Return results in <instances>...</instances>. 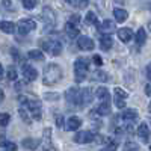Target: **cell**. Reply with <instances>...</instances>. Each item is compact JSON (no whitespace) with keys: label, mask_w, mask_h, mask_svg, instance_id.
Masks as SVG:
<instances>
[{"label":"cell","mask_w":151,"mask_h":151,"mask_svg":"<svg viewBox=\"0 0 151 151\" xmlns=\"http://www.w3.org/2000/svg\"><path fill=\"white\" fill-rule=\"evenodd\" d=\"M122 151H141V148H139V145H137L136 142L129 141V142H125V144H124Z\"/></svg>","instance_id":"obj_32"},{"label":"cell","mask_w":151,"mask_h":151,"mask_svg":"<svg viewBox=\"0 0 151 151\" xmlns=\"http://www.w3.org/2000/svg\"><path fill=\"white\" fill-rule=\"evenodd\" d=\"M88 71H89V60L85 58H79L74 62V79L76 83H82L88 77Z\"/></svg>","instance_id":"obj_4"},{"label":"cell","mask_w":151,"mask_h":151,"mask_svg":"<svg viewBox=\"0 0 151 151\" xmlns=\"http://www.w3.org/2000/svg\"><path fill=\"white\" fill-rule=\"evenodd\" d=\"M150 151H151V145H150Z\"/></svg>","instance_id":"obj_51"},{"label":"cell","mask_w":151,"mask_h":151,"mask_svg":"<svg viewBox=\"0 0 151 151\" xmlns=\"http://www.w3.org/2000/svg\"><path fill=\"white\" fill-rule=\"evenodd\" d=\"M116 35H118V38H119V41H122V42L132 41L133 36H134L133 30L129 29V27H121V29H118V30H116Z\"/></svg>","instance_id":"obj_15"},{"label":"cell","mask_w":151,"mask_h":151,"mask_svg":"<svg viewBox=\"0 0 151 151\" xmlns=\"http://www.w3.org/2000/svg\"><path fill=\"white\" fill-rule=\"evenodd\" d=\"M80 127H82V119L79 116H71L67 121V130H70V132H76Z\"/></svg>","instance_id":"obj_18"},{"label":"cell","mask_w":151,"mask_h":151,"mask_svg":"<svg viewBox=\"0 0 151 151\" xmlns=\"http://www.w3.org/2000/svg\"><path fill=\"white\" fill-rule=\"evenodd\" d=\"M148 110H150V112H151V103H150V104H148Z\"/></svg>","instance_id":"obj_49"},{"label":"cell","mask_w":151,"mask_h":151,"mask_svg":"<svg viewBox=\"0 0 151 151\" xmlns=\"http://www.w3.org/2000/svg\"><path fill=\"white\" fill-rule=\"evenodd\" d=\"M136 133H137V136H139V139H141L142 142L148 144L151 133H150V127H148V124H147V122H142V124H139V127H137Z\"/></svg>","instance_id":"obj_12"},{"label":"cell","mask_w":151,"mask_h":151,"mask_svg":"<svg viewBox=\"0 0 151 151\" xmlns=\"http://www.w3.org/2000/svg\"><path fill=\"white\" fill-rule=\"evenodd\" d=\"M100 151H107V150H106V148H104V150H100Z\"/></svg>","instance_id":"obj_50"},{"label":"cell","mask_w":151,"mask_h":151,"mask_svg":"<svg viewBox=\"0 0 151 151\" xmlns=\"http://www.w3.org/2000/svg\"><path fill=\"white\" fill-rule=\"evenodd\" d=\"M100 40V47H101V50H104V52H107V50L112 48L113 45V40H112V36L110 35H101L98 38Z\"/></svg>","instance_id":"obj_19"},{"label":"cell","mask_w":151,"mask_h":151,"mask_svg":"<svg viewBox=\"0 0 151 151\" xmlns=\"http://www.w3.org/2000/svg\"><path fill=\"white\" fill-rule=\"evenodd\" d=\"M147 77H148V80L151 82V64L147 65Z\"/></svg>","instance_id":"obj_45"},{"label":"cell","mask_w":151,"mask_h":151,"mask_svg":"<svg viewBox=\"0 0 151 151\" xmlns=\"http://www.w3.org/2000/svg\"><path fill=\"white\" fill-rule=\"evenodd\" d=\"M113 94H115L116 98H122V100H127V97H129V94L124 89H121V88H115V89H113Z\"/></svg>","instance_id":"obj_34"},{"label":"cell","mask_w":151,"mask_h":151,"mask_svg":"<svg viewBox=\"0 0 151 151\" xmlns=\"http://www.w3.org/2000/svg\"><path fill=\"white\" fill-rule=\"evenodd\" d=\"M42 20H44V24H45V29H47V30H48L50 27L55 26L56 15H55V12H53L52 8L44 6V9H42Z\"/></svg>","instance_id":"obj_9"},{"label":"cell","mask_w":151,"mask_h":151,"mask_svg":"<svg viewBox=\"0 0 151 151\" xmlns=\"http://www.w3.org/2000/svg\"><path fill=\"white\" fill-rule=\"evenodd\" d=\"M113 17H115V20L118 23H124L125 20L129 18V12L125 9H122V8H115L113 9Z\"/></svg>","instance_id":"obj_21"},{"label":"cell","mask_w":151,"mask_h":151,"mask_svg":"<svg viewBox=\"0 0 151 151\" xmlns=\"http://www.w3.org/2000/svg\"><path fill=\"white\" fill-rule=\"evenodd\" d=\"M65 33L70 38H76V36H79V27L74 26V24H71L70 21H67V24H65Z\"/></svg>","instance_id":"obj_25"},{"label":"cell","mask_w":151,"mask_h":151,"mask_svg":"<svg viewBox=\"0 0 151 151\" xmlns=\"http://www.w3.org/2000/svg\"><path fill=\"white\" fill-rule=\"evenodd\" d=\"M27 58L32 59V60H40V62L45 59L44 53L41 52L40 48H35V50H30V52H27Z\"/></svg>","instance_id":"obj_26"},{"label":"cell","mask_w":151,"mask_h":151,"mask_svg":"<svg viewBox=\"0 0 151 151\" xmlns=\"http://www.w3.org/2000/svg\"><path fill=\"white\" fill-rule=\"evenodd\" d=\"M134 41H136V45H137V47H142V45L147 42V32H145L144 27H141L139 30L136 32V35H134Z\"/></svg>","instance_id":"obj_22"},{"label":"cell","mask_w":151,"mask_h":151,"mask_svg":"<svg viewBox=\"0 0 151 151\" xmlns=\"http://www.w3.org/2000/svg\"><path fill=\"white\" fill-rule=\"evenodd\" d=\"M41 148L42 151H58L53 141H52V129L47 127L42 132V139H41Z\"/></svg>","instance_id":"obj_8"},{"label":"cell","mask_w":151,"mask_h":151,"mask_svg":"<svg viewBox=\"0 0 151 151\" xmlns=\"http://www.w3.org/2000/svg\"><path fill=\"white\" fill-rule=\"evenodd\" d=\"M20 106L24 107L29 113H30V116L32 119L35 121H40L42 118V107H41V101L40 100H36V98H29V97H20Z\"/></svg>","instance_id":"obj_1"},{"label":"cell","mask_w":151,"mask_h":151,"mask_svg":"<svg viewBox=\"0 0 151 151\" xmlns=\"http://www.w3.org/2000/svg\"><path fill=\"white\" fill-rule=\"evenodd\" d=\"M97 29H98L100 35H110L112 32H115V24L110 20H104L101 24H97Z\"/></svg>","instance_id":"obj_13"},{"label":"cell","mask_w":151,"mask_h":151,"mask_svg":"<svg viewBox=\"0 0 151 151\" xmlns=\"http://www.w3.org/2000/svg\"><path fill=\"white\" fill-rule=\"evenodd\" d=\"M11 53H12V56H14L18 62L21 60V56H20V53H18V50H17V48H12V50H11Z\"/></svg>","instance_id":"obj_43"},{"label":"cell","mask_w":151,"mask_h":151,"mask_svg":"<svg viewBox=\"0 0 151 151\" xmlns=\"http://www.w3.org/2000/svg\"><path fill=\"white\" fill-rule=\"evenodd\" d=\"M145 95L147 97H151V83H148V85H145Z\"/></svg>","instance_id":"obj_44"},{"label":"cell","mask_w":151,"mask_h":151,"mask_svg":"<svg viewBox=\"0 0 151 151\" xmlns=\"http://www.w3.org/2000/svg\"><path fill=\"white\" fill-rule=\"evenodd\" d=\"M95 97H97L101 103H109V101H110V94H109V91L106 89L104 86H98V88H97Z\"/></svg>","instance_id":"obj_17"},{"label":"cell","mask_w":151,"mask_h":151,"mask_svg":"<svg viewBox=\"0 0 151 151\" xmlns=\"http://www.w3.org/2000/svg\"><path fill=\"white\" fill-rule=\"evenodd\" d=\"M17 29L15 23L12 21H0V30L5 32V33H14Z\"/></svg>","instance_id":"obj_24"},{"label":"cell","mask_w":151,"mask_h":151,"mask_svg":"<svg viewBox=\"0 0 151 151\" xmlns=\"http://www.w3.org/2000/svg\"><path fill=\"white\" fill-rule=\"evenodd\" d=\"M97 139V134L91 130H82V132H77L74 134L73 141L76 144H88V142H94Z\"/></svg>","instance_id":"obj_5"},{"label":"cell","mask_w":151,"mask_h":151,"mask_svg":"<svg viewBox=\"0 0 151 151\" xmlns=\"http://www.w3.org/2000/svg\"><path fill=\"white\" fill-rule=\"evenodd\" d=\"M62 77H64V73H62V68L58 64H48V65H45L44 73H42V83L45 86H52V85L60 82Z\"/></svg>","instance_id":"obj_2"},{"label":"cell","mask_w":151,"mask_h":151,"mask_svg":"<svg viewBox=\"0 0 151 151\" xmlns=\"http://www.w3.org/2000/svg\"><path fill=\"white\" fill-rule=\"evenodd\" d=\"M85 23H86V26H92V24H98V20H97L95 12H88L86 17H85Z\"/></svg>","instance_id":"obj_29"},{"label":"cell","mask_w":151,"mask_h":151,"mask_svg":"<svg viewBox=\"0 0 151 151\" xmlns=\"http://www.w3.org/2000/svg\"><path fill=\"white\" fill-rule=\"evenodd\" d=\"M56 125H58V127L59 129H62V127H64V122H65V119H64V116H62V115H56Z\"/></svg>","instance_id":"obj_41"},{"label":"cell","mask_w":151,"mask_h":151,"mask_svg":"<svg viewBox=\"0 0 151 151\" xmlns=\"http://www.w3.org/2000/svg\"><path fill=\"white\" fill-rule=\"evenodd\" d=\"M2 76H3V67L0 65V77H2Z\"/></svg>","instance_id":"obj_47"},{"label":"cell","mask_w":151,"mask_h":151,"mask_svg":"<svg viewBox=\"0 0 151 151\" xmlns=\"http://www.w3.org/2000/svg\"><path fill=\"white\" fill-rule=\"evenodd\" d=\"M110 112H112V107L109 103H100L95 107V113L98 116H107V115H110Z\"/></svg>","instance_id":"obj_20"},{"label":"cell","mask_w":151,"mask_h":151,"mask_svg":"<svg viewBox=\"0 0 151 151\" xmlns=\"http://www.w3.org/2000/svg\"><path fill=\"white\" fill-rule=\"evenodd\" d=\"M106 150H107V151H116V150H118V144H116L115 141H112V139H109V137H107V141H106Z\"/></svg>","instance_id":"obj_35"},{"label":"cell","mask_w":151,"mask_h":151,"mask_svg":"<svg viewBox=\"0 0 151 151\" xmlns=\"http://www.w3.org/2000/svg\"><path fill=\"white\" fill-rule=\"evenodd\" d=\"M3 100H5V92L3 89H0V103H3Z\"/></svg>","instance_id":"obj_46"},{"label":"cell","mask_w":151,"mask_h":151,"mask_svg":"<svg viewBox=\"0 0 151 151\" xmlns=\"http://www.w3.org/2000/svg\"><path fill=\"white\" fill-rule=\"evenodd\" d=\"M92 79L97 80V82H107L109 80V74L103 70H95L92 73Z\"/></svg>","instance_id":"obj_27"},{"label":"cell","mask_w":151,"mask_h":151,"mask_svg":"<svg viewBox=\"0 0 151 151\" xmlns=\"http://www.w3.org/2000/svg\"><path fill=\"white\" fill-rule=\"evenodd\" d=\"M62 47H64L62 45V41L55 38V36L45 38V40L41 41V48L45 53H48L50 56H59L60 52H62Z\"/></svg>","instance_id":"obj_3"},{"label":"cell","mask_w":151,"mask_h":151,"mask_svg":"<svg viewBox=\"0 0 151 151\" xmlns=\"http://www.w3.org/2000/svg\"><path fill=\"white\" fill-rule=\"evenodd\" d=\"M80 95H82V89L77 86L68 88L65 91V100L70 104H74V106H80Z\"/></svg>","instance_id":"obj_6"},{"label":"cell","mask_w":151,"mask_h":151,"mask_svg":"<svg viewBox=\"0 0 151 151\" xmlns=\"http://www.w3.org/2000/svg\"><path fill=\"white\" fill-rule=\"evenodd\" d=\"M0 147H2L5 151H17V148H18L15 142L6 141L5 136H0Z\"/></svg>","instance_id":"obj_23"},{"label":"cell","mask_w":151,"mask_h":151,"mask_svg":"<svg viewBox=\"0 0 151 151\" xmlns=\"http://www.w3.org/2000/svg\"><path fill=\"white\" fill-rule=\"evenodd\" d=\"M113 101H115V106L118 107V109H125V100H122V98H116L115 97V100H113Z\"/></svg>","instance_id":"obj_39"},{"label":"cell","mask_w":151,"mask_h":151,"mask_svg":"<svg viewBox=\"0 0 151 151\" xmlns=\"http://www.w3.org/2000/svg\"><path fill=\"white\" fill-rule=\"evenodd\" d=\"M21 71H23L24 79H26L27 82H33V80L38 79V71H36L30 64H26V62H23V64H21Z\"/></svg>","instance_id":"obj_10"},{"label":"cell","mask_w":151,"mask_h":151,"mask_svg":"<svg viewBox=\"0 0 151 151\" xmlns=\"http://www.w3.org/2000/svg\"><path fill=\"white\" fill-rule=\"evenodd\" d=\"M6 77H8V80H17V77H18V73H17V70H15V67H12V65H9L8 68H6Z\"/></svg>","instance_id":"obj_30"},{"label":"cell","mask_w":151,"mask_h":151,"mask_svg":"<svg viewBox=\"0 0 151 151\" xmlns=\"http://www.w3.org/2000/svg\"><path fill=\"white\" fill-rule=\"evenodd\" d=\"M77 47L80 50H85V52H91V50H94L95 44L89 36H79L77 38Z\"/></svg>","instance_id":"obj_11"},{"label":"cell","mask_w":151,"mask_h":151,"mask_svg":"<svg viewBox=\"0 0 151 151\" xmlns=\"http://www.w3.org/2000/svg\"><path fill=\"white\" fill-rule=\"evenodd\" d=\"M36 29V23L32 18H21L17 24V30L20 35H27Z\"/></svg>","instance_id":"obj_7"},{"label":"cell","mask_w":151,"mask_h":151,"mask_svg":"<svg viewBox=\"0 0 151 151\" xmlns=\"http://www.w3.org/2000/svg\"><path fill=\"white\" fill-rule=\"evenodd\" d=\"M36 6V2L35 0H23V8L26 9H33Z\"/></svg>","instance_id":"obj_37"},{"label":"cell","mask_w":151,"mask_h":151,"mask_svg":"<svg viewBox=\"0 0 151 151\" xmlns=\"http://www.w3.org/2000/svg\"><path fill=\"white\" fill-rule=\"evenodd\" d=\"M71 24H74V26H77L79 27V23H80V15L79 14H73L71 17H70V20H68Z\"/></svg>","instance_id":"obj_38"},{"label":"cell","mask_w":151,"mask_h":151,"mask_svg":"<svg viewBox=\"0 0 151 151\" xmlns=\"http://www.w3.org/2000/svg\"><path fill=\"white\" fill-rule=\"evenodd\" d=\"M148 29H150V30H151V20H150V21H148Z\"/></svg>","instance_id":"obj_48"},{"label":"cell","mask_w":151,"mask_h":151,"mask_svg":"<svg viewBox=\"0 0 151 151\" xmlns=\"http://www.w3.org/2000/svg\"><path fill=\"white\" fill-rule=\"evenodd\" d=\"M92 62H94L97 67H101V65H103V58L100 56V55H94V56H92Z\"/></svg>","instance_id":"obj_40"},{"label":"cell","mask_w":151,"mask_h":151,"mask_svg":"<svg viewBox=\"0 0 151 151\" xmlns=\"http://www.w3.org/2000/svg\"><path fill=\"white\" fill-rule=\"evenodd\" d=\"M92 89L91 88H82V95H80V107H86L92 101Z\"/></svg>","instance_id":"obj_14"},{"label":"cell","mask_w":151,"mask_h":151,"mask_svg":"<svg viewBox=\"0 0 151 151\" xmlns=\"http://www.w3.org/2000/svg\"><path fill=\"white\" fill-rule=\"evenodd\" d=\"M121 118L122 121H127V122H133L139 118V113H137L134 109H127L125 107L122 112H121Z\"/></svg>","instance_id":"obj_16"},{"label":"cell","mask_w":151,"mask_h":151,"mask_svg":"<svg viewBox=\"0 0 151 151\" xmlns=\"http://www.w3.org/2000/svg\"><path fill=\"white\" fill-rule=\"evenodd\" d=\"M18 113H20V116H21V119L26 122V124H30L32 122V116H30V113L24 109V107H21L20 106V109H18Z\"/></svg>","instance_id":"obj_31"},{"label":"cell","mask_w":151,"mask_h":151,"mask_svg":"<svg viewBox=\"0 0 151 151\" xmlns=\"http://www.w3.org/2000/svg\"><path fill=\"white\" fill-rule=\"evenodd\" d=\"M70 5L76 6V8H86L88 6V2L85 0V2H70Z\"/></svg>","instance_id":"obj_42"},{"label":"cell","mask_w":151,"mask_h":151,"mask_svg":"<svg viewBox=\"0 0 151 151\" xmlns=\"http://www.w3.org/2000/svg\"><path fill=\"white\" fill-rule=\"evenodd\" d=\"M21 144H23L24 148H29V150H36L38 145H41V142L36 141V139H33V137H26V139H23Z\"/></svg>","instance_id":"obj_28"},{"label":"cell","mask_w":151,"mask_h":151,"mask_svg":"<svg viewBox=\"0 0 151 151\" xmlns=\"http://www.w3.org/2000/svg\"><path fill=\"white\" fill-rule=\"evenodd\" d=\"M59 97H60V94H58V92H47V94H44V98L47 100V101H56V100H59Z\"/></svg>","instance_id":"obj_36"},{"label":"cell","mask_w":151,"mask_h":151,"mask_svg":"<svg viewBox=\"0 0 151 151\" xmlns=\"http://www.w3.org/2000/svg\"><path fill=\"white\" fill-rule=\"evenodd\" d=\"M11 121V115L9 113H0V127H6Z\"/></svg>","instance_id":"obj_33"}]
</instances>
